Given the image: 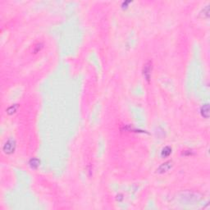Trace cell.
<instances>
[{
  "label": "cell",
  "instance_id": "1",
  "mask_svg": "<svg viewBox=\"0 0 210 210\" xmlns=\"http://www.w3.org/2000/svg\"><path fill=\"white\" fill-rule=\"evenodd\" d=\"M15 148H16V142H15V140L12 139H9L7 140V142L4 144L3 149H4L5 154H12V153L14 152Z\"/></svg>",
  "mask_w": 210,
  "mask_h": 210
},
{
  "label": "cell",
  "instance_id": "2",
  "mask_svg": "<svg viewBox=\"0 0 210 210\" xmlns=\"http://www.w3.org/2000/svg\"><path fill=\"white\" fill-rule=\"evenodd\" d=\"M151 70H152V63L148 62L147 63L145 64V67L143 68V74L148 81H149V79H150Z\"/></svg>",
  "mask_w": 210,
  "mask_h": 210
},
{
  "label": "cell",
  "instance_id": "3",
  "mask_svg": "<svg viewBox=\"0 0 210 210\" xmlns=\"http://www.w3.org/2000/svg\"><path fill=\"white\" fill-rule=\"evenodd\" d=\"M172 161H167V162H166V163H163V164H161L160 166L159 167V168H158V172L159 173H164V172H167V171H169L172 168Z\"/></svg>",
  "mask_w": 210,
  "mask_h": 210
},
{
  "label": "cell",
  "instance_id": "4",
  "mask_svg": "<svg viewBox=\"0 0 210 210\" xmlns=\"http://www.w3.org/2000/svg\"><path fill=\"white\" fill-rule=\"evenodd\" d=\"M200 112L202 117H204V118H209V103L204 104L201 107Z\"/></svg>",
  "mask_w": 210,
  "mask_h": 210
},
{
  "label": "cell",
  "instance_id": "5",
  "mask_svg": "<svg viewBox=\"0 0 210 210\" xmlns=\"http://www.w3.org/2000/svg\"><path fill=\"white\" fill-rule=\"evenodd\" d=\"M40 160H39L38 159H36V158H33V159H31L30 161H29V164H30L31 167L35 168V169L40 166Z\"/></svg>",
  "mask_w": 210,
  "mask_h": 210
},
{
  "label": "cell",
  "instance_id": "6",
  "mask_svg": "<svg viewBox=\"0 0 210 210\" xmlns=\"http://www.w3.org/2000/svg\"><path fill=\"white\" fill-rule=\"evenodd\" d=\"M171 153H172V149L169 146H166L163 149V150L161 152V155L163 158H166L171 154Z\"/></svg>",
  "mask_w": 210,
  "mask_h": 210
},
{
  "label": "cell",
  "instance_id": "7",
  "mask_svg": "<svg viewBox=\"0 0 210 210\" xmlns=\"http://www.w3.org/2000/svg\"><path fill=\"white\" fill-rule=\"evenodd\" d=\"M17 108H18V104L12 105V106H10V107L7 109V112H8L9 115H12V114H13V113L16 111Z\"/></svg>",
  "mask_w": 210,
  "mask_h": 210
}]
</instances>
